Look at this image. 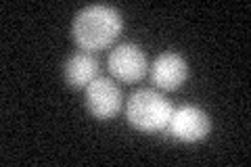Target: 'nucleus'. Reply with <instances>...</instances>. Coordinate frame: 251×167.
<instances>
[{
  "instance_id": "obj_1",
  "label": "nucleus",
  "mask_w": 251,
  "mask_h": 167,
  "mask_svg": "<svg viewBox=\"0 0 251 167\" xmlns=\"http://www.w3.org/2000/svg\"><path fill=\"white\" fill-rule=\"evenodd\" d=\"M122 15L109 4H90L75 15L72 36L84 50H103L122 34Z\"/></svg>"
},
{
  "instance_id": "obj_2",
  "label": "nucleus",
  "mask_w": 251,
  "mask_h": 167,
  "mask_svg": "<svg viewBox=\"0 0 251 167\" xmlns=\"http://www.w3.org/2000/svg\"><path fill=\"white\" fill-rule=\"evenodd\" d=\"M172 111L170 100L157 90H136L128 98L126 117L140 132H159L168 128Z\"/></svg>"
},
{
  "instance_id": "obj_3",
  "label": "nucleus",
  "mask_w": 251,
  "mask_h": 167,
  "mask_svg": "<svg viewBox=\"0 0 251 167\" xmlns=\"http://www.w3.org/2000/svg\"><path fill=\"white\" fill-rule=\"evenodd\" d=\"M168 130L172 136L182 142H197L209 134L211 121L203 109L195 105H182L176 111H172Z\"/></svg>"
},
{
  "instance_id": "obj_4",
  "label": "nucleus",
  "mask_w": 251,
  "mask_h": 167,
  "mask_svg": "<svg viewBox=\"0 0 251 167\" xmlns=\"http://www.w3.org/2000/svg\"><path fill=\"white\" fill-rule=\"evenodd\" d=\"M109 73L120 82H138L147 73V57L136 44L124 42L109 52Z\"/></svg>"
},
{
  "instance_id": "obj_5",
  "label": "nucleus",
  "mask_w": 251,
  "mask_h": 167,
  "mask_svg": "<svg viewBox=\"0 0 251 167\" xmlns=\"http://www.w3.org/2000/svg\"><path fill=\"white\" fill-rule=\"evenodd\" d=\"M122 90L109 77H97L86 86V107L97 119H113L122 109Z\"/></svg>"
},
{
  "instance_id": "obj_6",
  "label": "nucleus",
  "mask_w": 251,
  "mask_h": 167,
  "mask_svg": "<svg viewBox=\"0 0 251 167\" xmlns=\"http://www.w3.org/2000/svg\"><path fill=\"white\" fill-rule=\"evenodd\" d=\"M188 75L186 61L178 52H163L151 65V82L159 90H176Z\"/></svg>"
},
{
  "instance_id": "obj_7",
  "label": "nucleus",
  "mask_w": 251,
  "mask_h": 167,
  "mask_svg": "<svg viewBox=\"0 0 251 167\" xmlns=\"http://www.w3.org/2000/svg\"><path fill=\"white\" fill-rule=\"evenodd\" d=\"M99 77V61L90 52H75L65 63V82L72 88H86Z\"/></svg>"
}]
</instances>
